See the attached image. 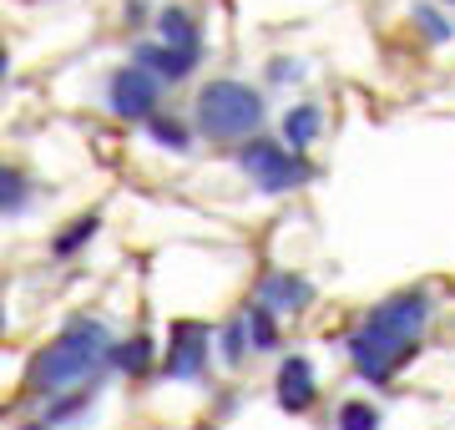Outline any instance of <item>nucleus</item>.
I'll return each mask as SVG.
<instances>
[{
	"instance_id": "obj_6",
	"label": "nucleus",
	"mask_w": 455,
	"mask_h": 430,
	"mask_svg": "<svg viewBox=\"0 0 455 430\" xmlns=\"http://www.w3.org/2000/svg\"><path fill=\"white\" fill-rule=\"evenodd\" d=\"M163 97H167V86L157 82L152 71H142L137 61L112 67L107 82H101V107H107L122 127H147L152 116L163 112Z\"/></svg>"
},
{
	"instance_id": "obj_16",
	"label": "nucleus",
	"mask_w": 455,
	"mask_h": 430,
	"mask_svg": "<svg viewBox=\"0 0 455 430\" xmlns=\"http://www.w3.org/2000/svg\"><path fill=\"white\" fill-rule=\"evenodd\" d=\"M41 198V182L16 163H0V218H26Z\"/></svg>"
},
{
	"instance_id": "obj_11",
	"label": "nucleus",
	"mask_w": 455,
	"mask_h": 430,
	"mask_svg": "<svg viewBox=\"0 0 455 430\" xmlns=\"http://www.w3.org/2000/svg\"><path fill=\"white\" fill-rule=\"evenodd\" d=\"M101 400V385H82V390H61V395H46L41 400V420L56 430H71V426H86L92 420V410H97Z\"/></svg>"
},
{
	"instance_id": "obj_2",
	"label": "nucleus",
	"mask_w": 455,
	"mask_h": 430,
	"mask_svg": "<svg viewBox=\"0 0 455 430\" xmlns=\"http://www.w3.org/2000/svg\"><path fill=\"white\" fill-rule=\"evenodd\" d=\"M112 349L116 334L101 315H71L46 345L26 360V390L31 395H61V390H82L101 385L112 375Z\"/></svg>"
},
{
	"instance_id": "obj_18",
	"label": "nucleus",
	"mask_w": 455,
	"mask_h": 430,
	"mask_svg": "<svg viewBox=\"0 0 455 430\" xmlns=\"http://www.w3.org/2000/svg\"><path fill=\"white\" fill-rule=\"evenodd\" d=\"M410 26L425 36V46L455 41V16L445 11V5H435V0H415V5H410Z\"/></svg>"
},
{
	"instance_id": "obj_8",
	"label": "nucleus",
	"mask_w": 455,
	"mask_h": 430,
	"mask_svg": "<svg viewBox=\"0 0 455 430\" xmlns=\"http://www.w3.org/2000/svg\"><path fill=\"white\" fill-rule=\"evenodd\" d=\"M253 299L263 309H274L278 319H299L319 304V283L309 274H299V268H263L253 279Z\"/></svg>"
},
{
	"instance_id": "obj_3",
	"label": "nucleus",
	"mask_w": 455,
	"mask_h": 430,
	"mask_svg": "<svg viewBox=\"0 0 455 430\" xmlns=\"http://www.w3.org/2000/svg\"><path fill=\"white\" fill-rule=\"evenodd\" d=\"M188 122H193L197 142L233 152L268 127V92L243 82V76H212L193 92V116Z\"/></svg>"
},
{
	"instance_id": "obj_20",
	"label": "nucleus",
	"mask_w": 455,
	"mask_h": 430,
	"mask_svg": "<svg viewBox=\"0 0 455 430\" xmlns=\"http://www.w3.org/2000/svg\"><path fill=\"white\" fill-rule=\"evenodd\" d=\"M334 430H385V410L364 395L339 400V405H334Z\"/></svg>"
},
{
	"instance_id": "obj_26",
	"label": "nucleus",
	"mask_w": 455,
	"mask_h": 430,
	"mask_svg": "<svg viewBox=\"0 0 455 430\" xmlns=\"http://www.w3.org/2000/svg\"><path fill=\"white\" fill-rule=\"evenodd\" d=\"M445 11H451V16H455V0H445Z\"/></svg>"
},
{
	"instance_id": "obj_14",
	"label": "nucleus",
	"mask_w": 455,
	"mask_h": 430,
	"mask_svg": "<svg viewBox=\"0 0 455 430\" xmlns=\"http://www.w3.org/2000/svg\"><path fill=\"white\" fill-rule=\"evenodd\" d=\"M157 360H163V349H157L152 334H127L112 349V375H122V380H147V375H157Z\"/></svg>"
},
{
	"instance_id": "obj_4",
	"label": "nucleus",
	"mask_w": 455,
	"mask_h": 430,
	"mask_svg": "<svg viewBox=\"0 0 455 430\" xmlns=\"http://www.w3.org/2000/svg\"><path fill=\"white\" fill-rule=\"evenodd\" d=\"M233 167L243 172V182L253 193H263V198L304 193V187L319 178V167L309 163V152L283 147L274 132H259V137H248L243 147H233Z\"/></svg>"
},
{
	"instance_id": "obj_25",
	"label": "nucleus",
	"mask_w": 455,
	"mask_h": 430,
	"mask_svg": "<svg viewBox=\"0 0 455 430\" xmlns=\"http://www.w3.org/2000/svg\"><path fill=\"white\" fill-rule=\"evenodd\" d=\"M0 334H5V304H0Z\"/></svg>"
},
{
	"instance_id": "obj_9",
	"label": "nucleus",
	"mask_w": 455,
	"mask_h": 430,
	"mask_svg": "<svg viewBox=\"0 0 455 430\" xmlns=\"http://www.w3.org/2000/svg\"><path fill=\"white\" fill-rule=\"evenodd\" d=\"M127 61H137L142 71H152L163 86H188L203 71V61H208V46H167V41H137L132 46Z\"/></svg>"
},
{
	"instance_id": "obj_10",
	"label": "nucleus",
	"mask_w": 455,
	"mask_h": 430,
	"mask_svg": "<svg viewBox=\"0 0 455 430\" xmlns=\"http://www.w3.org/2000/svg\"><path fill=\"white\" fill-rule=\"evenodd\" d=\"M278 142H283V147H293V152H314L319 147V137H324V107H319V101H293L289 112L278 116Z\"/></svg>"
},
{
	"instance_id": "obj_15",
	"label": "nucleus",
	"mask_w": 455,
	"mask_h": 430,
	"mask_svg": "<svg viewBox=\"0 0 455 430\" xmlns=\"http://www.w3.org/2000/svg\"><path fill=\"white\" fill-rule=\"evenodd\" d=\"M97 233H101V213H97V208H92V213L66 218L61 228L51 233V259H56V264H71V259H82V253L97 243Z\"/></svg>"
},
{
	"instance_id": "obj_1",
	"label": "nucleus",
	"mask_w": 455,
	"mask_h": 430,
	"mask_svg": "<svg viewBox=\"0 0 455 430\" xmlns=\"http://www.w3.org/2000/svg\"><path fill=\"white\" fill-rule=\"evenodd\" d=\"M430 324H435V289L430 283H405L379 304H370L344 330V360L355 370V380L370 390H390L425 349Z\"/></svg>"
},
{
	"instance_id": "obj_5",
	"label": "nucleus",
	"mask_w": 455,
	"mask_h": 430,
	"mask_svg": "<svg viewBox=\"0 0 455 430\" xmlns=\"http://www.w3.org/2000/svg\"><path fill=\"white\" fill-rule=\"evenodd\" d=\"M212 339H218V324H208V319H172L167 324L163 360H157V375L172 385H208L212 354H218Z\"/></svg>"
},
{
	"instance_id": "obj_17",
	"label": "nucleus",
	"mask_w": 455,
	"mask_h": 430,
	"mask_svg": "<svg viewBox=\"0 0 455 430\" xmlns=\"http://www.w3.org/2000/svg\"><path fill=\"white\" fill-rule=\"evenodd\" d=\"M142 137H147L157 152H172V157H188V152L197 147L193 122H188V116H172V112H157V116L142 127Z\"/></svg>"
},
{
	"instance_id": "obj_19",
	"label": "nucleus",
	"mask_w": 455,
	"mask_h": 430,
	"mask_svg": "<svg viewBox=\"0 0 455 430\" xmlns=\"http://www.w3.org/2000/svg\"><path fill=\"white\" fill-rule=\"evenodd\" d=\"M212 349H218V360L228 364V370H243L248 360H253V349H248V330L243 319H238V309L218 324V339H212Z\"/></svg>"
},
{
	"instance_id": "obj_24",
	"label": "nucleus",
	"mask_w": 455,
	"mask_h": 430,
	"mask_svg": "<svg viewBox=\"0 0 455 430\" xmlns=\"http://www.w3.org/2000/svg\"><path fill=\"white\" fill-rule=\"evenodd\" d=\"M5 76H11V51L0 46V86H5Z\"/></svg>"
},
{
	"instance_id": "obj_22",
	"label": "nucleus",
	"mask_w": 455,
	"mask_h": 430,
	"mask_svg": "<svg viewBox=\"0 0 455 430\" xmlns=\"http://www.w3.org/2000/svg\"><path fill=\"white\" fill-rule=\"evenodd\" d=\"M152 0H122V20H127L132 31H142V26H152Z\"/></svg>"
},
{
	"instance_id": "obj_21",
	"label": "nucleus",
	"mask_w": 455,
	"mask_h": 430,
	"mask_svg": "<svg viewBox=\"0 0 455 430\" xmlns=\"http://www.w3.org/2000/svg\"><path fill=\"white\" fill-rule=\"evenodd\" d=\"M304 76H309V61H299V56H289V51H283V56H268V67H263V92H283V86H299L304 82Z\"/></svg>"
},
{
	"instance_id": "obj_13",
	"label": "nucleus",
	"mask_w": 455,
	"mask_h": 430,
	"mask_svg": "<svg viewBox=\"0 0 455 430\" xmlns=\"http://www.w3.org/2000/svg\"><path fill=\"white\" fill-rule=\"evenodd\" d=\"M152 36L167 41V46H208V41H203V20H197V11H193V5H182V0L157 5V16H152Z\"/></svg>"
},
{
	"instance_id": "obj_7",
	"label": "nucleus",
	"mask_w": 455,
	"mask_h": 430,
	"mask_svg": "<svg viewBox=\"0 0 455 430\" xmlns=\"http://www.w3.org/2000/svg\"><path fill=\"white\" fill-rule=\"evenodd\" d=\"M319 370H314L309 354H299V349H283L274 364V405L278 415H293V420H304V415H314V405H319Z\"/></svg>"
},
{
	"instance_id": "obj_12",
	"label": "nucleus",
	"mask_w": 455,
	"mask_h": 430,
	"mask_svg": "<svg viewBox=\"0 0 455 430\" xmlns=\"http://www.w3.org/2000/svg\"><path fill=\"white\" fill-rule=\"evenodd\" d=\"M238 319H243V330H248L253 360H263V354H283V319H278L274 309H263L259 299L248 294L243 304H238Z\"/></svg>"
},
{
	"instance_id": "obj_23",
	"label": "nucleus",
	"mask_w": 455,
	"mask_h": 430,
	"mask_svg": "<svg viewBox=\"0 0 455 430\" xmlns=\"http://www.w3.org/2000/svg\"><path fill=\"white\" fill-rule=\"evenodd\" d=\"M16 430H56V426H46V420H41V415H26V420H20Z\"/></svg>"
}]
</instances>
